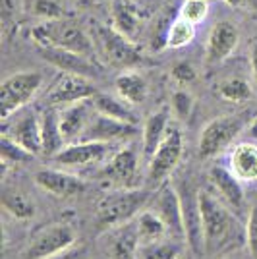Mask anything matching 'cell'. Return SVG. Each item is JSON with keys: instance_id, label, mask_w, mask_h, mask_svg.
Instances as JSON below:
<instances>
[{"instance_id": "cell-1", "label": "cell", "mask_w": 257, "mask_h": 259, "mask_svg": "<svg viewBox=\"0 0 257 259\" xmlns=\"http://www.w3.org/2000/svg\"><path fill=\"white\" fill-rule=\"evenodd\" d=\"M201 217H203V236L205 251L213 253L221 249L238 248L246 240V227L232 215L228 207L223 205L213 194L199 192Z\"/></svg>"}, {"instance_id": "cell-2", "label": "cell", "mask_w": 257, "mask_h": 259, "mask_svg": "<svg viewBox=\"0 0 257 259\" xmlns=\"http://www.w3.org/2000/svg\"><path fill=\"white\" fill-rule=\"evenodd\" d=\"M31 37L39 47L66 49V51H74L93 58V43L89 35L83 31V27L74 20H68V18L45 20L43 23L33 27Z\"/></svg>"}, {"instance_id": "cell-3", "label": "cell", "mask_w": 257, "mask_h": 259, "mask_svg": "<svg viewBox=\"0 0 257 259\" xmlns=\"http://www.w3.org/2000/svg\"><path fill=\"white\" fill-rule=\"evenodd\" d=\"M149 192L140 188H122L114 194H107L97 205V227L118 228L134 221L149 201Z\"/></svg>"}, {"instance_id": "cell-4", "label": "cell", "mask_w": 257, "mask_h": 259, "mask_svg": "<svg viewBox=\"0 0 257 259\" xmlns=\"http://www.w3.org/2000/svg\"><path fill=\"white\" fill-rule=\"evenodd\" d=\"M43 85L39 72H18L0 83V118L6 120L20 112Z\"/></svg>"}, {"instance_id": "cell-5", "label": "cell", "mask_w": 257, "mask_h": 259, "mask_svg": "<svg viewBox=\"0 0 257 259\" xmlns=\"http://www.w3.org/2000/svg\"><path fill=\"white\" fill-rule=\"evenodd\" d=\"M244 126H246V120L238 114L219 116L207 122L199 134V149H197L199 157L211 159L215 155H219L238 138V134L244 130Z\"/></svg>"}, {"instance_id": "cell-6", "label": "cell", "mask_w": 257, "mask_h": 259, "mask_svg": "<svg viewBox=\"0 0 257 259\" xmlns=\"http://www.w3.org/2000/svg\"><path fill=\"white\" fill-rule=\"evenodd\" d=\"M184 155V136L178 126H168L161 145L157 147L155 155L147 162V176L149 182L161 184L164 182L174 168L180 164Z\"/></svg>"}, {"instance_id": "cell-7", "label": "cell", "mask_w": 257, "mask_h": 259, "mask_svg": "<svg viewBox=\"0 0 257 259\" xmlns=\"http://www.w3.org/2000/svg\"><path fill=\"white\" fill-rule=\"evenodd\" d=\"M77 234L72 225L68 223H54L41 228L31 238V244L27 248V259H51L66 249L74 248Z\"/></svg>"}, {"instance_id": "cell-8", "label": "cell", "mask_w": 257, "mask_h": 259, "mask_svg": "<svg viewBox=\"0 0 257 259\" xmlns=\"http://www.w3.org/2000/svg\"><path fill=\"white\" fill-rule=\"evenodd\" d=\"M99 41H101L107 62L114 68L132 70L134 66L140 64L143 60L138 45L130 37H126L124 33L118 31L114 25H101L99 27Z\"/></svg>"}, {"instance_id": "cell-9", "label": "cell", "mask_w": 257, "mask_h": 259, "mask_svg": "<svg viewBox=\"0 0 257 259\" xmlns=\"http://www.w3.org/2000/svg\"><path fill=\"white\" fill-rule=\"evenodd\" d=\"M176 190H178L180 205H182L186 242H188V246L195 253H201V251H205V236H203L201 203H199V190H195L190 180L180 182L176 186Z\"/></svg>"}, {"instance_id": "cell-10", "label": "cell", "mask_w": 257, "mask_h": 259, "mask_svg": "<svg viewBox=\"0 0 257 259\" xmlns=\"http://www.w3.org/2000/svg\"><path fill=\"white\" fill-rule=\"evenodd\" d=\"M99 93L95 85L91 83V79L85 76H77V74H66L54 81L51 89L47 91V105L49 107H68L79 101L93 99Z\"/></svg>"}, {"instance_id": "cell-11", "label": "cell", "mask_w": 257, "mask_h": 259, "mask_svg": "<svg viewBox=\"0 0 257 259\" xmlns=\"http://www.w3.org/2000/svg\"><path fill=\"white\" fill-rule=\"evenodd\" d=\"M39 54L49 64H53L54 68H58L60 72H66V74H77V76L85 77L101 76V66L85 54L56 49V47H39Z\"/></svg>"}, {"instance_id": "cell-12", "label": "cell", "mask_w": 257, "mask_h": 259, "mask_svg": "<svg viewBox=\"0 0 257 259\" xmlns=\"http://www.w3.org/2000/svg\"><path fill=\"white\" fill-rule=\"evenodd\" d=\"M101 176L110 182L118 184L120 188H138L140 184V170H138V153L134 147H122L112 153L107 166L101 170Z\"/></svg>"}, {"instance_id": "cell-13", "label": "cell", "mask_w": 257, "mask_h": 259, "mask_svg": "<svg viewBox=\"0 0 257 259\" xmlns=\"http://www.w3.org/2000/svg\"><path fill=\"white\" fill-rule=\"evenodd\" d=\"M108 151H110V143L77 140L66 143L53 159L60 166H87L97 161H103L108 155Z\"/></svg>"}, {"instance_id": "cell-14", "label": "cell", "mask_w": 257, "mask_h": 259, "mask_svg": "<svg viewBox=\"0 0 257 259\" xmlns=\"http://www.w3.org/2000/svg\"><path fill=\"white\" fill-rule=\"evenodd\" d=\"M155 211L164 221V225L168 228V236L174 240L186 238L182 205H180V195H178L176 186L162 184L159 188V192L155 195Z\"/></svg>"}, {"instance_id": "cell-15", "label": "cell", "mask_w": 257, "mask_h": 259, "mask_svg": "<svg viewBox=\"0 0 257 259\" xmlns=\"http://www.w3.org/2000/svg\"><path fill=\"white\" fill-rule=\"evenodd\" d=\"M138 134L136 124L122 122V120L110 118L101 112L93 114V118L85 128L81 140L85 141H105V143H114V141H128Z\"/></svg>"}, {"instance_id": "cell-16", "label": "cell", "mask_w": 257, "mask_h": 259, "mask_svg": "<svg viewBox=\"0 0 257 259\" xmlns=\"http://www.w3.org/2000/svg\"><path fill=\"white\" fill-rule=\"evenodd\" d=\"M240 33L232 22H219L213 25L205 47V60L209 64H221L236 51Z\"/></svg>"}, {"instance_id": "cell-17", "label": "cell", "mask_w": 257, "mask_h": 259, "mask_svg": "<svg viewBox=\"0 0 257 259\" xmlns=\"http://www.w3.org/2000/svg\"><path fill=\"white\" fill-rule=\"evenodd\" d=\"M93 112H95L93 99L68 105V107H64L58 112V116H60V130H62V136H64L66 143L81 140L83 132H85V128L89 126L91 118H93Z\"/></svg>"}, {"instance_id": "cell-18", "label": "cell", "mask_w": 257, "mask_h": 259, "mask_svg": "<svg viewBox=\"0 0 257 259\" xmlns=\"http://www.w3.org/2000/svg\"><path fill=\"white\" fill-rule=\"evenodd\" d=\"M35 184L54 197H70L85 190V182L74 174L56 170V168H43L35 172Z\"/></svg>"}, {"instance_id": "cell-19", "label": "cell", "mask_w": 257, "mask_h": 259, "mask_svg": "<svg viewBox=\"0 0 257 259\" xmlns=\"http://www.w3.org/2000/svg\"><path fill=\"white\" fill-rule=\"evenodd\" d=\"M10 136L16 143H20L23 149H27L33 155L43 153V140H41V116L35 112H23L14 120L10 128L4 132Z\"/></svg>"}, {"instance_id": "cell-20", "label": "cell", "mask_w": 257, "mask_h": 259, "mask_svg": "<svg viewBox=\"0 0 257 259\" xmlns=\"http://www.w3.org/2000/svg\"><path fill=\"white\" fill-rule=\"evenodd\" d=\"M209 182L228 207L240 209L244 205V199H246V192L242 186L244 182L228 166H213L209 170Z\"/></svg>"}, {"instance_id": "cell-21", "label": "cell", "mask_w": 257, "mask_h": 259, "mask_svg": "<svg viewBox=\"0 0 257 259\" xmlns=\"http://www.w3.org/2000/svg\"><path fill=\"white\" fill-rule=\"evenodd\" d=\"M228 168L244 184L257 182V145L251 141L238 143L228 155Z\"/></svg>"}, {"instance_id": "cell-22", "label": "cell", "mask_w": 257, "mask_h": 259, "mask_svg": "<svg viewBox=\"0 0 257 259\" xmlns=\"http://www.w3.org/2000/svg\"><path fill=\"white\" fill-rule=\"evenodd\" d=\"M140 246L141 240L138 234L136 221H130L116 228L114 238L110 242V255L112 259H138Z\"/></svg>"}, {"instance_id": "cell-23", "label": "cell", "mask_w": 257, "mask_h": 259, "mask_svg": "<svg viewBox=\"0 0 257 259\" xmlns=\"http://www.w3.org/2000/svg\"><path fill=\"white\" fill-rule=\"evenodd\" d=\"M114 89H116L118 97H122L130 105H141L147 99V81L136 70H124L120 72L114 79Z\"/></svg>"}, {"instance_id": "cell-24", "label": "cell", "mask_w": 257, "mask_h": 259, "mask_svg": "<svg viewBox=\"0 0 257 259\" xmlns=\"http://www.w3.org/2000/svg\"><path fill=\"white\" fill-rule=\"evenodd\" d=\"M166 130H168V112L164 108L147 116L145 124H143V157L147 162L155 155L157 147L161 145Z\"/></svg>"}, {"instance_id": "cell-25", "label": "cell", "mask_w": 257, "mask_h": 259, "mask_svg": "<svg viewBox=\"0 0 257 259\" xmlns=\"http://www.w3.org/2000/svg\"><path fill=\"white\" fill-rule=\"evenodd\" d=\"M41 140H43L45 157H54L66 145L62 130H60V116L54 107L47 108L41 114Z\"/></svg>"}, {"instance_id": "cell-26", "label": "cell", "mask_w": 257, "mask_h": 259, "mask_svg": "<svg viewBox=\"0 0 257 259\" xmlns=\"http://www.w3.org/2000/svg\"><path fill=\"white\" fill-rule=\"evenodd\" d=\"M134 221H136V227H138L141 244H149V242L168 238V228H166L164 221L159 217V213L155 209H143Z\"/></svg>"}, {"instance_id": "cell-27", "label": "cell", "mask_w": 257, "mask_h": 259, "mask_svg": "<svg viewBox=\"0 0 257 259\" xmlns=\"http://www.w3.org/2000/svg\"><path fill=\"white\" fill-rule=\"evenodd\" d=\"M93 105H95V110L105 114V116H110V118L122 120V122H130V124H138V118L132 110V105L126 103L122 97H112V95H107V93H97L93 97Z\"/></svg>"}, {"instance_id": "cell-28", "label": "cell", "mask_w": 257, "mask_h": 259, "mask_svg": "<svg viewBox=\"0 0 257 259\" xmlns=\"http://www.w3.org/2000/svg\"><path fill=\"white\" fill-rule=\"evenodd\" d=\"M112 25L120 33H124L126 37L134 39V33L138 31V25H140V18L128 2L114 0V4H112Z\"/></svg>"}, {"instance_id": "cell-29", "label": "cell", "mask_w": 257, "mask_h": 259, "mask_svg": "<svg viewBox=\"0 0 257 259\" xmlns=\"http://www.w3.org/2000/svg\"><path fill=\"white\" fill-rule=\"evenodd\" d=\"M2 207L4 211L12 215L14 219H20V221H27L35 215V205L33 201H29L27 197L20 192H10L6 190L2 194Z\"/></svg>"}, {"instance_id": "cell-30", "label": "cell", "mask_w": 257, "mask_h": 259, "mask_svg": "<svg viewBox=\"0 0 257 259\" xmlns=\"http://www.w3.org/2000/svg\"><path fill=\"white\" fill-rule=\"evenodd\" d=\"M219 95L228 101V103H246L251 99L253 91H251V85L247 83L244 77H228L225 81H221L219 87H217Z\"/></svg>"}, {"instance_id": "cell-31", "label": "cell", "mask_w": 257, "mask_h": 259, "mask_svg": "<svg viewBox=\"0 0 257 259\" xmlns=\"http://www.w3.org/2000/svg\"><path fill=\"white\" fill-rule=\"evenodd\" d=\"M138 259H180V246L176 240H157L149 244H141Z\"/></svg>"}, {"instance_id": "cell-32", "label": "cell", "mask_w": 257, "mask_h": 259, "mask_svg": "<svg viewBox=\"0 0 257 259\" xmlns=\"http://www.w3.org/2000/svg\"><path fill=\"white\" fill-rule=\"evenodd\" d=\"M195 37V25L186 22L184 18H178L166 27V49H182L186 45H190Z\"/></svg>"}, {"instance_id": "cell-33", "label": "cell", "mask_w": 257, "mask_h": 259, "mask_svg": "<svg viewBox=\"0 0 257 259\" xmlns=\"http://www.w3.org/2000/svg\"><path fill=\"white\" fill-rule=\"evenodd\" d=\"M0 153H2V170L8 168V164H16V162H25L33 159L35 155L29 153L27 149H23L20 143L12 140L10 136L2 134L0 138Z\"/></svg>"}, {"instance_id": "cell-34", "label": "cell", "mask_w": 257, "mask_h": 259, "mask_svg": "<svg viewBox=\"0 0 257 259\" xmlns=\"http://www.w3.org/2000/svg\"><path fill=\"white\" fill-rule=\"evenodd\" d=\"M209 14V2L207 0H184V4L180 6V18H184L186 22L197 23L205 22Z\"/></svg>"}, {"instance_id": "cell-35", "label": "cell", "mask_w": 257, "mask_h": 259, "mask_svg": "<svg viewBox=\"0 0 257 259\" xmlns=\"http://www.w3.org/2000/svg\"><path fill=\"white\" fill-rule=\"evenodd\" d=\"M170 108L172 112H174V116L178 120H188L190 118V114H192L193 110V97L190 91H186V89H178V91H174L170 97Z\"/></svg>"}, {"instance_id": "cell-36", "label": "cell", "mask_w": 257, "mask_h": 259, "mask_svg": "<svg viewBox=\"0 0 257 259\" xmlns=\"http://www.w3.org/2000/svg\"><path fill=\"white\" fill-rule=\"evenodd\" d=\"M33 14L43 18V20H56V18H64V10L60 4H56L54 0H35L33 4Z\"/></svg>"}, {"instance_id": "cell-37", "label": "cell", "mask_w": 257, "mask_h": 259, "mask_svg": "<svg viewBox=\"0 0 257 259\" xmlns=\"http://www.w3.org/2000/svg\"><path fill=\"white\" fill-rule=\"evenodd\" d=\"M170 76L178 85H190V83L195 81L197 72H195V68L190 62H178V64L172 66Z\"/></svg>"}, {"instance_id": "cell-38", "label": "cell", "mask_w": 257, "mask_h": 259, "mask_svg": "<svg viewBox=\"0 0 257 259\" xmlns=\"http://www.w3.org/2000/svg\"><path fill=\"white\" fill-rule=\"evenodd\" d=\"M246 244L249 248L251 257L257 259V205L251 207L246 223Z\"/></svg>"}, {"instance_id": "cell-39", "label": "cell", "mask_w": 257, "mask_h": 259, "mask_svg": "<svg viewBox=\"0 0 257 259\" xmlns=\"http://www.w3.org/2000/svg\"><path fill=\"white\" fill-rule=\"evenodd\" d=\"M85 257V249L83 248H70L66 249V251H62V253H58V255H54V257L51 259H83Z\"/></svg>"}, {"instance_id": "cell-40", "label": "cell", "mask_w": 257, "mask_h": 259, "mask_svg": "<svg viewBox=\"0 0 257 259\" xmlns=\"http://www.w3.org/2000/svg\"><path fill=\"white\" fill-rule=\"evenodd\" d=\"M249 64H251V74L257 81V43L251 47V53H249Z\"/></svg>"}, {"instance_id": "cell-41", "label": "cell", "mask_w": 257, "mask_h": 259, "mask_svg": "<svg viewBox=\"0 0 257 259\" xmlns=\"http://www.w3.org/2000/svg\"><path fill=\"white\" fill-rule=\"evenodd\" d=\"M247 134H249L253 140H257V120H253V122L249 124V128H247Z\"/></svg>"}, {"instance_id": "cell-42", "label": "cell", "mask_w": 257, "mask_h": 259, "mask_svg": "<svg viewBox=\"0 0 257 259\" xmlns=\"http://www.w3.org/2000/svg\"><path fill=\"white\" fill-rule=\"evenodd\" d=\"M225 4H228V6H232V8H238V6H242L246 0H223Z\"/></svg>"}]
</instances>
